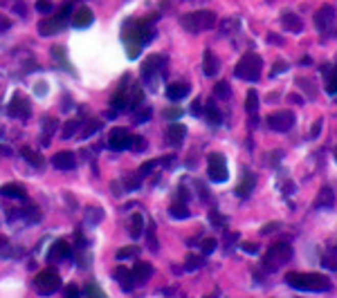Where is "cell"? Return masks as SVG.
Here are the masks:
<instances>
[{"instance_id": "3957f363", "label": "cell", "mask_w": 337, "mask_h": 298, "mask_svg": "<svg viewBox=\"0 0 337 298\" xmlns=\"http://www.w3.org/2000/svg\"><path fill=\"white\" fill-rule=\"evenodd\" d=\"M180 25H182L187 32H191V34L211 30V27H216V14L209 11V9L191 11V14H184L182 18H180Z\"/></svg>"}, {"instance_id": "681fc988", "label": "cell", "mask_w": 337, "mask_h": 298, "mask_svg": "<svg viewBox=\"0 0 337 298\" xmlns=\"http://www.w3.org/2000/svg\"><path fill=\"white\" fill-rule=\"evenodd\" d=\"M70 11H72V7H70V5H65V7L63 9H61V18H67V16H70Z\"/></svg>"}, {"instance_id": "b9f144b4", "label": "cell", "mask_w": 337, "mask_h": 298, "mask_svg": "<svg viewBox=\"0 0 337 298\" xmlns=\"http://www.w3.org/2000/svg\"><path fill=\"white\" fill-rule=\"evenodd\" d=\"M36 9H38V11H52L54 7H52V3H50V0H38V3H36Z\"/></svg>"}, {"instance_id": "f546056e", "label": "cell", "mask_w": 337, "mask_h": 298, "mask_svg": "<svg viewBox=\"0 0 337 298\" xmlns=\"http://www.w3.org/2000/svg\"><path fill=\"white\" fill-rule=\"evenodd\" d=\"M207 123H209V126H221V112L216 110V105L213 103H209L207 105Z\"/></svg>"}, {"instance_id": "6da1fadb", "label": "cell", "mask_w": 337, "mask_h": 298, "mask_svg": "<svg viewBox=\"0 0 337 298\" xmlns=\"http://www.w3.org/2000/svg\"><path fill=\"white\" fill-rule=\"evenodd\" d=\"M124 43H126V54L128 59H137L142 45H146L153 38V27L146 20H128L124 25V34H122Z\"/></svg>"}, {"instance_id": "e575fe53", "label": "cell", "mask_w": 337, "mask_h": 298, "mask_svg": "<svg viewBox=\"0 0 337 298\" xmlns=\"http://www.w3.org/2000/svg\"><path fill=\"white\" fill-rule=\"evenodd\" d=\"M322 265L326 269H333V272H337V256H328V254H326L322 258Z\"/></svg>"}, {"instance_id": "277c9868", "label": "cell", "mask_w": 337, "mask_h": 298, "mask_svg": "<svg viewBox=\"0 0 337 298\" xmlns=\"http://www.w3.org/2000/svg\"><path fill=\"white\" fill-rule=\"evenodd\" d=\"M261 70H263V61H261V56L254 54V52H247L243 59L236 63L234 67V74L238 76V78H243V81H250V83H254L261 78Z\"/></svg>"}, {"instance_id": "cb8c5ba5", "label": "cell", "mask_w": 337, "mask_h": 298, "mask_svg": "<svg viewBox=\"0 0 337 298\" xmlns=\"http://www.w3.org/2000/svg\"><path fill=\"white\" fill-rule=\"evenodd\" d=\"M322 72H326V92L337 94V65L335 67L326 65L322 67Z\"/></svg>"}, {"instance_id": "74e56055", "label": "cell", "mask_w": 337, "mask_h": 298, "mask_svg": "<svg viewBox=\"0 0 337 298\" xmlns=\"http://www.w3.org/2000/svg\"><path fill=\"white\" fill-rule=\"evenodd\" d=\"M213 249H216V240H213V238L202 240V254H211Z\"/></svg>"}, {"instance_id": "5bb4252c", "label": "cell", "mask_w": 337, "mask_h": 298, "mask_svg": "<svg viewBox=\"0 0 337 298\" xmlns=\"http://www.w3.org/2000/svg\"><path fill=\"white\" fill-rule=\"evenodd\" d=\"M7 112H9V117H27L30 115V103H27V99L22 97V94H16V97L11 99Z\"/></svg>"}, {"instance_id": "4316f807", "label": "cell", "mask_w": 337, "mask_h": 298, "mask_svg": "<svg viewBox=\"0 0 337 298\" xmlns=\"http://www.w3.org/2000/svg\"><path fill=\"white\" fill-rule=\"evenodd\" d=\"M245 110L250 112V115H256V110H258V92H256V90H250V92H247Z\"/></svg>"}, {"instance_id": "4fadbf2b", "label": "cell", "mask_w": 337, "mask_h": 298, "mask_svg": "<svg viewBox=\"0 0 337 298\" xmlns=\"http://www.w3.org/2000/svg\"><path fill=\"white\" fill-rule=\"evenodd\" d=\"M52 164H54V168H59V171H72V168L77 166L75 153H70V150H61V153H56L52 157Z\"/></svg>"}, {"instance_id": "8fae6325", "label": "cell", "mask_w": 337, "mask_h": 298, "mask_svg": "<svg viewBox=\"0 0 337 298\" xmlns=\"http://www.w3.org/2000/svg\"><path fill=\"white\" fill-rule=\"evenodd\" d=\"M187 137V126L184 123H171L166 128V144L168 146H180Z\"/></svg>"}, {"instance_id": "44dd1931", "label": "cell", "mask_w": 337, "mask_h": 298, "mask_svg": "<svg viewBox=\"0 0 337 298\" xmlns=\"http://www.w3.org/2000/svg\"><path fill=\"white\" fill-rule=\"evenodd\" d=\"M92 20H94V16H92V11H90L88 7L77 9V14L72 16V25H75V27H90V25H92Z\"/></svg>"}, {"instance_id": "8d00e7d4", "label": "cell", "mask_w": 337, "mask_h": 298, "mask_svg": "<svg viewBox=\"0 0 337 298\" xmlns=\"http://www.w3.org/2000/svg\"><path fill=\"white\" fill-rule=\"evenodd\" d=\"M101 128V121H92V123H88L86 128H83V137H90V134H94Z\"/></svg>"}, {"instance_id": "ba28073f", "label": "cell", "mask_w": 337, "mask_h": 298, "mask_svg": "<svg viewBox=\"0 0 337 298\" xmlns=\"http://www.w3.org/2000/svg\"><path fill=\"white\" fill-rule=\"evenodd\" d=\"M229 171H227V161L221 153L209 155V179L211 182H227Z\"/></svg>"}, {"instance_id": "2e32d148", "label": "cell", "mask_w": 337, "mask_h": 298, "mask_svg": "<svg viewBox=\"0 0 337 298\" xmlns=\"http://www.w3.org/2000/svg\"><path fill=\"white\" fill-rule=\"evenodd\" d=\"M312 206H315V209H322V206H324V209H333V206H335V193H333V188L326 186V188L319 191V195H317V200H315Z\"/></svg>"}, {"instance_id": "30bf717a", "label": "cell", "mask_w": 337, "mask_h": 298, "mask_svg": "<svg viewBox=\"0 0 337 298\" xmlns=\"http://www.w3.org/2000/svg\"><path fill=\"white\" fill-rule=\"evenodd\" d=\"M281 25H283V30L290 32V34H301V30H303V20L299 18V14H295V11H283Z\"/></svg>"}, {"instance_id": "f6af8a7d", "label": "cell", "mask_w": 337, "mask_h": 298, "mask_svg": "<svg viewBox=\"0 0 337 298\" xmlns=\"http://www.w3.org/2000/svg\"><path fill=\"white\" fill-rule=\"evenodd\" d=\"M149 117H151V110L146 108L144 112H137V115H135V119H137V123H144L146 119H149Z\"/></svg>"}, {"instance_id": "ffe728a7", "label": "cell", "mask_w": 337, "mask_h": 298, "mask_svg": "<svg viewBox=\"0 0 337 298\" xmlns=\"http://www.w3.org/2000/svg\"><path fill=\"white\" fill-rule=\"evenodd\" d=\"M115 278L119 280V285L126 291H131L135 287V278H133V272L131 269H126V267H117L115 269Z\"/></svg>"}, {"instance_id": "9c48e42d", "label": "cell", "mask_w": 337, "mask_h": 298, "mask_svg": "<svg viewBox=\"0 0 337 298\" xmlns=\"http://www.w3.org/2000/svg\"><path fill=\"white\" fill-rule=\"evenodd\" d=\"M108 146L112 150H126L131 148V134H128L126 128H112L110 137H108Z\"/></svg>"}, {"instance_id": "d6a6232c", "label": "cell", "mask_w": 337, "mask_h": 298, "mask_svg": "<svg viewBox=\"0 0 337 298\" xmlns=\"http://www.w3.org/2000/svg\"><path fill=\"white\" fill-rule=\"evenodd\" d=\"M202 267V258L196 256V254H189L187 256V269L189 272H194V269H200Z\"/></svg>"}, {"instance_id": "484cf974", "label": "cell", "mask_w": 337, "mask_h": 298, "mask_svg": "<svg viewBox=\"0 0 337 298\" xmlns=\"http://www.w3.org/2000/svg\"><path fill=\"white\" fill-rule=\"evenodd\" d=\"M144 233V218L139 215V213H135V215L131 218V238H142Z\"/></svg>"}, {"instance_id": "9a60e30c", "label": "cell", "mask_w": 337, "mask_h": 298, "mask_svg": "<svg viewBox=\"0 0 337 298\" xmlns=\"http://www.w3.org/2000/svg\"><path fill=\"white\" fill-rule=\"evenodd\" d=\"M63 25H65V18H61V16L56 14V16H52V18H45L41 25H38V30H41L43 36H50V34H56V32H59Z\"/></svg>"}, {"instance_id": "1f68e13d", "label": "cell", "mask_w": 337, "mask_h": 298, "mask_svg": "<svg viewBox=\"0 0 337 298\" xmlns=\"http://www.w3.org/2000/svg\"><path fill=\"white\" fill-rule=\"evenodd\" d=\"M168 213H171V218H180V220H187V218L191 215V213L187 211V206H184V204H173V206H171V211H168Z\"/></svg>"}, {"instance_id": "7bdbcfd3", "label": "cell", "mask_w": 337, "mask_h": 298, "mask_svg": "<svg viewBox=\"0 0 337 298\" xmlns=\"http://www.w3.org/2000/svg\"><path fill=\"white\" fill-rule=\"evenodd\" d=\"M83 294H86V296H104V291H101L99 287H94V285H88Z\"/></svg>"}, {"instance_id": "d590c367", "label": "cell", "mask_w": 337, "mask_h": 298, "mask_svg": "<svg viewBox=\"0 0 337 298\" xmlns=\"http://www.w3.org/2000/svg\"><path fill=\"white\" fill-rule=\"evenodd\" d=\"M77 128H79V121H67V123H65V128H63V137H65V139H70L72 134L77 132Z\"/></svg>"}, {"instance_id": "d6986e66", "label": "cell", "mask_w": 337, "mask_h": 298, "mask_svg": "<svg viewBox=\"0 0 337 298\" xmlns=\"http://www.w3.org/2000/svg\"><path fill=\"white\" fill-rule=\"evenodd\" d=\"M218 70H221V67H218V59L213 56L211 49H205V54H202V72H205L207 76H213Z\"/></svg>"}, {"instance_id": "c3c4849f", "label": "cell", "mask_w": 337, "mask_h": 298, "mask_svg": "<svg viewBox=\"0 0 337 298\" xmlns=\"http://www.w3.org/2000/svg\"><path fill=\"white\" fill-rule=\"evenodd\" d=\"M200 112H202L200 101H194V105H191V115H200Z\"/></svg>"}, {"instance_id": "f5cc1de1", "label": "cell", "mask_w": 337, "mask_h": 298, "mask_svg": "<svg viewBox=\"0 0 337 298\" xmlns=\"http://www.w3.org/2000/svg\"><path fill=\"white\" fill-rule=\"evenodd\" d=\"M268 41H270V43H283L279 36H268Z\"/></svg>"}, {"instance_id": "bcb514c9", "label": "cell", "mask_w": 337, "mask_h": 298, "mask_svg": "<svg viewBox=\"0 0 337 298\" xmlns=\"http://www.w3.org/2000/svg\"><path fill=\"white\" fill-rule=\"evenodd\" d=\"M277 227H279V222H272V224H266V227L261 229V233H272V231H277Z\"/></svg>"}, {"instance_id": "7c38bea8", "label": "cell", "mask_w": 337, "mask_h": 298, "mask_svg": "<svg viewBox=\"0 0 337 298\" xmlns=\"http://www.w3.org/2000/svg\"><path fill=\"white\" fill-rule=\"evenodd\" d=\"M333 20H335V9L330 7V5H324V7H319L317 14H315V25H317L319 32H324Z\"/></svg>"}, {"instance_id": "4dcf8cb0", "label": "cell", "mask_w": 337, "mask_h": 298, "mask_svg": "<svg viewBox=\"0 0 337 298\" xmlns=\"http://www.w3.org/2000/svg\"><path fill=\"white\" fill-rule=\"evenodd\" d=\"M126 103H128V97H126V86H122L119 92L112 97V105H115L117 110H124L126 108Z\"/></svg>"}, {"instance_id": "60d3db41", "label": "cell", "mask_w": 337, "mask_h": 298, "mask_svg": "<svg viewBox=\"0 0 337 298\" xmlns=\"http://www.w3.org/2000/svg\"><path fill=\"white\" fill-rule=\"evenodd\" d=\"M157 164H160V161H157V159H153V161H146V164H144L142 168H139V173H142V175H149V173L153 171V168H155Z\"/></svg>"}, {"instance_id": "11a10c76", "label": "cell", "mask_w": 337, "mask_h": 298, "mask_svg": "<svg viewBox=\"0 0 337 298\" xmlns=\"http://www.w3.org/2000/svg\"><path fill=\"white\" fill-rule=\"evenodd\" d=\"M335 159H337V148H335Z\"/></svg>"}, {"instance_id": "836d02e7", "label": "cell", "mask_w": 337, "mask_h": 298, "mask_svg": "<svg viewBox=\"0 0 337 298\" xmlns=\"http://www.w3.org/2000/svg\"><path fill=\"white\" fill-rule=\"evenodd\" d=\"M144 148H146L144 137H139V134H135V137H131V150H135V153H142Z\"/></svg>"}, {"instance_id": "ee69618b", "label": "cell", "mask_w": 337, "mask_h": 298, "mask_svg": "<svg viewBox=\"0 0 337 298\" xmlns=\"http://www.w3.org/2000/svg\"><path fill=\"white\" fill-rule=\"evenodd\" d=\"M243 251L245 254H258V245L256 242H243Z\"/></svg>"}, {"instance_id": "52a82bcc", "label": "cell", "mask_w": 337, "mask_h": 298, "mask_svg": "<svg viewBox=\"0 0 337 298\" xmlns=\"http://www.w3.org/2000/svg\"><path fill=\"white\" fill-rule=\"evenodd\" d=\"M34 285H36V289L41 291V294H52L54 289H59L61 276L54 272V269H43V272L36 276V280H34Z\"/></svg>"}, {"instance_id": "f35d334b", "label": "cell", "mask_w": 337, "mask_h": 298, "mask_svg": "<svg viewBox=\"0 0 337 298\" xmlns=\"http://www.w3.org/2000/svg\"><path fill=\"white\" fill-rule=\"evenodd\" d=\"M164 117H166V119H180V117H182V110H180V108H166Z\"/></svg>"}, {"instance_id": "816d5d0a", "label": "cell", "mask_w": 337, "mask_h": 298, "mask_svg": "<svg viewBox=\"0 0 337 298\" xmlns=\"http://www.w3.org/2000/svg\"><path fill=\"white\" fill-rule=\"evenodd\" d=\"M65 294H67V296H77V294H79V289H77V287H67V289H65Z\"/></svg>"}, {"instance_id": "d4e9b609", "label": "cell", "mask_w": 337, "mask_h": 298, "mask_svg": "<svg viewBox=\"0 0 337 298\" xmlns=\"http://www.w3.org/2000/svg\"><path fill=\"white\" fill-rule=\"evenodd\" d=\"M65 256H70V245H67L65 240H59V242H54L52 249H50V254H47L50 260H59V258H65Z\"/></svg>"}, {"instance_id": "603a6c76", "label": "cell", "mask_w": 337, "mask_h": 298, "mask_svg": "<svg viewBox=\"0 0 337 298\" xmlns=\"http://www.w3.org/2000/svg\"><path fill=\"white\" fill-rule=\"evenodd\" d=\"M0 193L5 195V198H18V200H25V186L22 184H16V182H11V184H5L3 188H0Z\"/></svg>"}, {"instance_id": "e0dca14e", "label": "cell", "mask_w": 337, "mask_h": 298, "mask_svg": "<svg viewBox=\"0 0 337 298\" xmlns=\"http://www.w3.org/2000/svg\"><path fill=\"white\" fill-rule=\"evenodd\" d=\"M131 272H133L135 283H146V280L153 276V265H151V262H137Z\"/></svg>"}, {"instance_id": "7402d4cb", "label": "cell", "mask_w": 337, "mask_h": 298, "mask_svg": "<svg viewBox=\"0 0 337 298\" xmlns=\"http://www.w3.org/2000/svg\"><path fill=\"white\" fill-rule=\"evenodd\" d=\"M254 184H256L254 175H250V173H245V175H243V179H240V182L236 184V195H238V198H247V195L252 193V188H254Z\"/></svg>"}, {"instance_id": "7dc6e473", "label": "cell", "mask_w": 337, "mask_h": 298, "mask_svg": "<svg viewBox=\"0 0 337 298\" xmlns=\"http://www.w3.org/2000/svg\"><path fill=\"white\" fill-rule=\"evenodd\" d=\"M319 130H322V119H317V121H315V126H312L310 134H312V137H317V134H319Z\"/></svg>"}, {"instance_id": "5b68a950", "label": "cell", "mask_w": 337, "mask_h": 298, "mask_svg": "<svg viewBox=\"0 0 337 298\" xmlns=\"http://www.w3.org/2000/svg\"><path fill=\"white\" fill-rule=\"evenodd\" d=\"M290 258H292V247L285 245V242H279L270 249V254L266 256L263 265H266V269H270V272H277V269L281 265H285Z\"/></svg>"}, {"instance_id": "ab89813d", "label": "cell", "mask_w": 337, "mask_h": 298, "mask_svg": "<svg viewBox=\"0 0 337 298\" xmlns=\"http://www.w3.org/2000/svg\"><path fill=\"white\" fill-rule=\"evenodd\" d=\"M135 254H137V249H122V251H117V260H124V258H133Z\"/></svg>"}, {"instance_id": "f1b7e54d", "label": "cell", "mask_w": 337, "mask_h": 298, "mask_svg": "<svg viewBox=\"0 0 337 298\" xmlns=\"http://www.w3.org/2000/svg\"><path fill=\"white\" fill-rule=\"evenodd\" d=\"M20 153H22V155H25V159H27V161H30V164H32V166H36V168H41V166H43V157H41V155H38V153H34V150H32V148H27V146H25V148H22V150H20Z\"/></svg>"}, {"instance_id": "ac0fdd59", "label": "cell", "mask_w": 337, "mask_h": 298, "mask_svg": "<svg viewBox=\"0 0 337 298\" xmlns=\"http://www.w3.org/2000/svg\"><path fill=\"white\" fill-rule=\"evenodd\" d=\"M189 94V86L184 81H178V83H171V86H166V97L168 101H180L184 99Z\"/></svg>"}, {"instance_id": "8992f818", "label": "cell", "mask_w": 337, "mask_h": 298, "mask_svg": "<svg viewBox=\"0 0 337 298\" xmlns=\"http://www.w3.org/2000/svg\"><path fill=\"white\" fill-rule=\"evenodd\" d=\"M295 126V115L290 110H277L268 117V128L274 132H288Z\"/></svg>"}, {"instance_id": "f907efd6", "label": "cell", "mask_w": 337, "mask_h": 298, "mask_svg": "<svg viewBox=\"0 0 337 298\" xmlns=\"http://www.w3.org/2000/svg\"><path fill=\"white\" fill-rule=\"evenodd\" d=\"M283 70H285V63H281V61H279L277 67H274V72H272V74H279V72H283Z\"/></svg>"}, {"instance_id": "7a4b0ae2", "label": "cell", "mask_w": 337, "mask_h": 298, "mask_svg": "<svg viewBox=\"0 0 337 298\" xmlns=\"http://www.w3.org/2000/svg\"><path fill=\"white\" fill-rule=\"evenodd\" d=\"M285 283L295 289H308V291H328L333 289L328 276L324 274H301V272H288Z\"/></svg>"}, {"instance_id": "db71d44e", "label": "cell", "mask_w": 337, "mask_h": 298, "mask_svg": "<svg viewBox=\"0 0 337 298\" xmlns=\"http://www.w3.org/2000/svg\"><path fill=\"white\" fill-rule=\"evenodd\" d=\"M7 245V238H5V235H0V247H5Z\"/></svg>"}, {"instance_id": "83f0119b", "label": "cell", "mask_w": 337, "mask_h": 298, "mask_svg": "<svg viewBox=\"0 0 337 298\" xmlns=\"http://www.w3.org/2000/svg\"><path fill=\"white\" fill-rule=\"evenodd\" d=\"M229 94H232L229 83L227 81H218L216 88H213V97H216V99H229Z\"/></svg>"}]
</instances>
